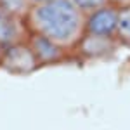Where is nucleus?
<instances>
[{
  "mask_svg": "<svg viewBox=\"0 0 130 130\" xmlns=\"http://www.w3.org/2000/svg\"><path fill=\"white\" fill-rule=\"evenodd\" d=\"M26 23L33 35H40L62 50H70L76 49L85 37L87 14L71 0H47L30 5Z\"/></svg>",
  "mask_w": 130,
  "mask_h": 130,
  "instance_id": "nucleus-1",
  "label": "nucleus"
},
{
  "mask_svg": "<svg viewBox=\"0 0 130 130\" xmlns=\"http://www.w3.org/2000/svg\"><path fill=\"white\" fill-rule=\"evenodd\" d=\"M0 68L12 75H30L40 68V61L28 42H16L5 47Z\"/></svg>",
  "mask_w": 130,
  "mask_h": 130,
  "instance_id": "nucleus-2",
  "label": "nucleus"
},
{
  "mask_svg": "<svg viewBox=\"0 0 130 130\" xmlns=\"http://www.w3.org/2000/svg\"><path fill=\"white\" fill-rule=\"evenodd\" d=\"M118 12L116 5H104L101 9L87 14V24L85 33L89 35H99V37H111L116 38V26H118Z\"/></svg>",
  "mask_w": 130,
  "mask_h": 130,
  "instance_id": "nucleus-3",
  "label": "nucleus"
},
{
  "mask_svg": "<svg viewBox=\"0 0 130 130\" xmlns=\"http://www.w3.org/2000/svg\"><path fill=\"white\" fill-rule=\"evenodd\" d=\"M115 47H116V38L85 33V37L80 40L76 49L80 50L82 56L90 57V59H97V57H104V56L111 54Z\"/></svg>",
  "mask_w": 130,
  "mask_h": 130,
  "instance_id": "nucleus-4",
  "label": "nucleus"
},
{
  "mask_svg": "<svg viewBox=\"0 0 130 130\" xmlns=\"http://www.w3.org/2000/svg\"><path fill=\"white\" fill-rule=\"evenodd\" d=\"M28 43L31 45V49L35 52V56L40 61V66L43 64H52V62H57L64 57V52L61 47H57L54 42L43 38L40 35H31V38L28 40Z\"/></svg>",
  "mask_w": 130,
  "mask_h": 130,
  "instance_id": "nucleus-5",
  "label": "nucleus"
},
{
  "mask_svg": "<svg viewBox=\"0 0 130 130\" xmlns=\"http://www.w3.org/2000/svg\"><path fill=\"white\" fill-rule=\"evenodd\" d=\"M12 14L7 12L5 9L0 7V43L2 45H10V43H16V23H14Z\"/></svg>",
  "mask_w": 130,
  "mask_h": 130,
  "instance_id": "nucleus-6",
  "label": "nucleus"
},
{
  "mask_svg": "<svg viewBox=\"0 0 130 130\" xmlns=\"http://www.w3.org/2000/svg\"><path fill=\"white\" fill-rule=\"evenodd\" d=\"M116 40L130 45V5L128 7H121L120 12H118Z\"/></svg>",
  "mask_w": 130,
  "mask_h": 130,
  "instance_id": "nucleus-7",
  "label": "nucleus"
},
{
  "mask_svg": "<svg viewBox=\"0 0 130 130\" xmlns=\"http://www.w3.org/2000/svg\"><path fill=\"white\" fill-rule=\"evenodd\" d=\"M71 2L85 14H90V12H94V10L109 4V0H71Z\"/></svg>",
  "mask_w": 130,
  "mask_h": 130,
  "instance_id": "nucleus-8",
  "label": "nucleus"
},
{
  "mask_svg": "<svg viewBox=\"0 0 130 130\" xmlns=\"http://www.w3.org/2000/svg\"><path fill=\"white\" fill-rule=\"evenodd\" d=\"M111 5H116L118 9H121V7H128L130 5V0H109Z\"/></svg>",
  "mask_w": 130,
  "mask_h": 130,
  "instance_id": "nucleus-9",
  "label": "nucleus"
},
{
  "mask_svg": "<svg viewBox=\"0 0 130 130\" xmlns=\"http://www.w3.org/2000/svg\"><path fill=\"white\" fill-rule=\"evenodd\" d=\"M30 5H35V4H42V2H47V0H26Z\"/></svg>",
  "mask_w": 130,
  "mask_h": 130,
  "instance_id": "nucleus-10",
  "label": "nucleus"
},
{
  "mask_svg": "<svg viewBox=\"0 0 130 130\" xmlns=\"http://www.w3.org/2000/svg\"><path fill=\"white\" fill-rule=\"evenodd\" d=\"M4 50H5V45L0 43V64H2V57H4Z\"/></svg>",
  "mask_w": 130,
  "mask_h": 130,
  "instance_id": "nucleus-11",
  "label": "nucleus"
}]
</instances>
